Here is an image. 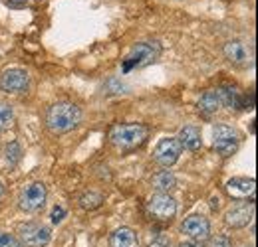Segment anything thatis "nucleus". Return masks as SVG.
Instances as JSON below:
<instances>
[{
	"mask_svg": "<svg viewBox=\"0 0 258 247\" xmlns=\"http://www.w3.org/2000/svg\"><path fill=\"white\" fill-rule=\"evenodd\" d=\"M147 210L149 214L155 217L157 221H171L177 214V202L171 194H153L147 202Z\"/></svg>",
	"mask_w": 258,
	"mask_h": 247,
	"instance_id": "9",
	"label": "nucleus"
},
{
	"mask_svg": "<svg viewBox=\"0 0 258 247\" xmlns=\"http://www.w3.org/2000/svg\"><path fill=\"white\" fill-rule=\"evenodd\" d=\"M223 105H221V101H219V95L215 89H211V91H205L201 95V99H199V113H203L205 117H211V115H215L219 109H221Z\"/></svg>",
	"mask_w": 258,
	"mask_h": 247,
	"instance_id": "18",
	"label": "nucleus"
},
{
	"mask_svg": "<svg viewBox=\"0 0 258 247\" xmlns=\"http://www.w3.org/2000/svg\"><path fill=\"white\" fill-rule=\"evenodd\" d=\"M80 206L84 208V210H97V208H101V204L105 202V198H103V194H99L96 190H90V192H84L82 196H80Z\"/></svg>",
	"mask_w": 258,
	"mask_h": 247,
	"instance_id": "20",
	"label": "nucleus"
},
{
	"mask_svg": "<svg viewBox=\"0 0 258 247\" xmlns=\"http://www.w3.org/2000/svg\"><path fill=\"white\" fill-rule=\"evenodd\" d=\"M0 89L12 95H22L30 89V73L22 67L4 69L0 75Z\"/></svg>",
	"mask_w": 258,
	"mask_h": 247,
	"instance_id": "7",
	"label": "nucleus"
},
{
	"mask_svg": "<svg viewBox=\"0 0 258 247\" xmlns=\"http://www.w3.org/2000/svg\"><path fill=\"white\" fill-rule=\"evenodd\" d=\"M177 139H179L181 147H183V149H187V151H199V149L203 147L201 131H199L197 127H191V125H189V127H183Z\"/></svg>",
	"mask_w": 258,
	"mask_h": 247,
	"instance_id": "16",
	"label": "nucleus"
},
{
	"mask_svg": "<svg viewBox=\"0 0 258 247\" xmlns=\"http://www.w3.org/2000/svg\"><path fill=\"white\" fill-rule=\"evenodd\" d=\"M80 121H82V109L72 101L52 103L46 111V127L56 135L70 133L80 125Z\"/></svg>",
	"mask_w": 258,
	"mask_h": 247,
	"instance_id": "1",
	"label": "nucleus"
},
{
	"mask_svg": "<svg viewBox=\"0 0 258 247\" xmlns=\"http://www.w3.org/2000/svg\"><path fill=\"white\" fill-rule=\"evenodd\" d=\"M209 247H232V241L226 235H217L209 241Z\"/></svg>",
	"mask_w": 258,
	"mask_h": 247,
	"instance_id": "25",
	"label": "nucleus"
},
{
	"mask_svg": "<svg viewBox=\"0 0 258 247\" xmlns=\"http://www.w3.org/2000/svg\"><path fill=\"white\" fill-rule=\"evenodd\" d=\"M179 247H205V243H201V241H195V239H185V241H181Z\"/></svg>",
	"mask_w": 258,
	"mask_h": 247,
	"instance_id": "27",
	"label": "nucleus"
},
{
	"mask_svg": "<svg viewBox=\"0 0 258 247\" xmlns=\"http://www.w3.org/2000/svg\"><path fill=\"white\" fill-rule=\"evenodd\" d=\"M181 153H183V147H181L179 139L177 137H167V139H161L159 145L155 147L153 160L157 164H161L163 168H169V166H173L179 160Z\"/></svg>",
	"mask_w": 258,
	"mask_h": 247,
	"instance_id": "11",
	"label": "nucleus"
},
{
	"mask_svg": "<svg viewBox=\"0 0 258 247\" xmlns=\"http://www.w3.org/2000/svg\"><path fill=\"white\" fill-rule=\"evenodd\" d=\"M12 123H14V109H12V105L0 101V133L10 129Z\"/></svg>",
	"mask_w": 258,
	"mask_h": 247,
	"instance_id": "21",
	"label": "nucleus"
},
{
	"mask_svg": "<svg viewBox=\"0 0 258 247\" xmlns=\"http://www.w3.org/2000/svg\"><path fill=\"white\" fill-rule=\"evenodd\" d=\"M254 217V202L250 204H240V206H232L228 208L225 214V223L232 229H240L246 227Z\"/></svg>",
	"mask_w": 258,
	"mask_h": 247,
	"instance_id": "13",
	"label": "nucleus"
},
{
	"mask_svg": "<svg viewBox=\"0 0 258 247\" xmlns=\"http://www.w3.org/2000/svg\"><path fill=\"white\" fill-rule=\"evenodd\" d=\"M66 214H68V210H66L64 206H54V210H52V223H62L64 221Z\"/></svg>",
	"mask_w": 258,
	"mask_h": 247,
	"instance_id": "24",
	"label": "nucleus"
},
{
	"mask_svg": "<svg viewBox=\"0 0 258 247\" xmlns=\"http://www.w3.org/2000/svg\"><path fill=\"white\" fill-rule=\"evenodd\" d=\"M226 194L232 198V200H254V192H256V182L254 178H230L225 186Z\"/></svg>",
	"mask_w": 258,
	"mask_h": 247,
	"instance_id": "14",
	"label": "nucleus"
},
{
	"mask_svg": "<svg viewBox=\"0 0 258 247\" xmlns=\"http://www.w3.org/2000/svg\"><path fill=\"white\" fill-rule=\"evenodd\" d=\"M107 89H109V93H127V85L121 83L119 79H109L107 81Z\"/></svg>",
	"mask_w": 258,
	"mask_h": 247,
	"instance_id": "23",
	"label": "nucleus"
},
{
	"mask_svg": "<svg viewBox=\"0 0 258 247\" xmlns=\"http://www.w3.org/2000/svg\"><path fill=\"white\" fill-rule=\"evenodd\" d=\"M215 91L219 95L221 105H225L228 109L240 111V109H252L254 105V93H250V99H248V95H244L236 85H221Z\"/></svg>",
	"mask_w": 258,
	"mask_h": 247,
	"instance_id": "8",
	"label": "nucleus"
},
{
	"mask_svg": "<svg viewBox=\"0 0 258 247\" xmlns=\"http://www.w3.org/2000/svg\"><path fill=\"white\" fill-rule=\"evenodd\" d=\"M219 202H221V200H219V196H215V198H211V208H213V212H217V210H219V206H221Z\"/></svg>",
	"mask_w": 258,
	"mask_h": 247,
	"instance_id": "28",
	"label": "nucleus"
},
{
	"mask_svg": "<svg viewBox=\"0 0 258 247\" xmlns=\"http://www.w3.org/2000/svg\"><path fill=\"white\" fill-rule=\"evenodd\" d=\"M109 247H139V237L131 227H117L109 235Z\"/></svg>",
	"mask_w": 258,
	"mask_h": 247,
	"instance_id": "15",
	"label": "nucleus"
},
{
	"mask_svg": "<svg viewBox=\"0 0 258 247\" xmlns=\"http://www.w3.org/2000/svg\"><path fill=\"white\" fill-rule=\"evenodd\" d=\"M4 192H6V188H4V184L0 182V202H2V198H4Z\"/></svg>",
	"mask_w": 258,
	"mask_h": 247,
	"instance_id": "30",
	"label": "nucleus"
},
{
	"mask_svg": "<svg viewBox=\"0 0 258 247\" xmlns=\"http://www.w3.org/2000/svg\"><path fill=\"white\" fill-rule=\"evenodd\" d=\"M161 56V44L159 42H139L135 44L129 54L123 58L121 62V71L129 73L133 69H139V67H145L149 63L157 62Z\"/></svg>",
	"mask_w": 258,
	"mask_h": 247,
	"instance_id": "3",
	"label": "nucleus"
},
{
	"mask_svg": "<svg viewBox=\"0 0 258 247\" xmlns=\"http://www.w3.org/2000/svg\"><path fill=\"white\" fill-rule=\"evenodd\" d=\"M181 231L187 235V239L205 243L207 239H211V221L201 214H191L181 223Z\"/></svg>",
	"mask_w": 258,
	"mask_h": 247,
	"instance_id": "12",
	"label": "nucleus"
},
{
	"mask_svg": "<svg viewBox=\"0 0 258 247\" xmlns=\"http://www.w3.org/2000/svg\"><path fill=\"white\" fill-rule=\"evenodd\" d=\"M0 247H24L20 243V239L12 233H6V231H0Z\"/></svg>",
	"mask_w": 258,
	"mask_h": 247,
	"instance_id": "22",
	"label": "nucleus"
},
{
	"mask_svg": "<svg viewBox=\"0 0 258 247\" xmlns=\"http://www.w3.org/2000/svg\"><path fill=\"white\" fill-rule=\"evenodd\" d=\"M149 137V129L141 123H123L111 127L109 143L119 151H135L145 145Z\"/></svg>",
	"mask_w": 258,
	"mask_h": 247,
	"instance_id": "2",
	"label": "nucleus"
},
{
	"mask_svg": "<svg viewBox=\"0 0 258 247\" xmlns=\"http://www.w3.org/2000/svg\"><path fill=\"white\" fill-rule=\"evenodd\" d=\"M46 198H48V190L42 182L26 184L18 194V208L28 214L40 212L46 206Z\"/></svg>",
	"mask_w": 258,
	"mask_h": 247,
	"instance_id": "4",
	"label": "nucleus"
},
{
	"mask_svg": "<svg viewBox=\"0 0 258 247\" xmlns=\"http://www.w3.org/2000/svg\"><path fill=\"white\" fill-rule=\"evenodd\" d=\"M6 2H10L12 6H24L26 4V0H6Z\"/></svg>",
	"mask_w": 258,
	"mask_h": 247,
	"instance_id": "29",
	"label": "nucleus"
},
{
	"mask_svg": "<svg viewBox=\"0 0 258 247\" xmlns=\"http://www.w3.org/2000/svg\"><path fill=\"white\" fill-rule=\"evenodd\" d=\"M2 160H4V168H6V170H12V168H16V166H18V162L22 160V147H20L16 141L8 143V145L4 147Z\"/></svg>",
	"mask_w": 258,
	"mask_h": 247,
	"instance_id": "19",
	"label": "nucleus"
},
{
	"mask_svg": "<svg viewBox=\"0 0 258 247\" xmlns=\"http://www.w3.org/2000/svg\"><path fill=\"white\" fill-rule=\"evenodd\" d=\"M223 54L228 62L232 65H238V67H248L254 63V52L252 48L246 44V42H240V40H230L223 46Z\"/></svg>",
	"mask_w": 258,
	"mask_h": 247,
	"instance_id": "10",
	"label": "nucleus"
},
{
	"mask_svg": "<svg viewBox=\"0 0 258 247\" xmlns=\"http://www.w3.org/2000/svg\"><path fill=\"white\" fill-rule=\"evenodd\" d=\"M151 186L161 194H169V192H173L177 188V178H175V174L171 170H161V172L153 174Z\"/></svg>",
	"mask_w": 258,
	"mask_h": 247,
	"instance_id": "17",
	"label": "nucleus"
},
{
	"mask_svg": "<svg viewBox=\"0 0 258 247\" xmlns=\"http://www.w3.org/2000/svg\"><path fill=\"white\" fill-rule=\"evenodd\" d=\"M240 135L228 125H217L213 131V147L221 156H232L238 151Z\"/></svg>",
	"mask_w": 258,
	"mask_h": 247,
	"instance_id": "5",
	"label": "nucleus"
},
{
	"mask_svg": "<svg viewBox=\"0 0 258 247\" xmlns=\"http://www.w3.org/2000/svg\"><path fill=\"white\" fill-rule=\"evenodd\" d=\"M20 243L24 247H46L52 239V233H50V227L40 223V221H28V223H22L20 229Z\"/></svg>",
	"mask_w": 258,
	"mask_h": 247,
	"instance_id": "6",
	"label": "nucleus"
},
{
	"mask_svg": "<svg viewBox=\"0 0 258 247\" xmlns=\"http://www.w3.org/2000/svg\"><path fill=\"white\" fill-rule=\"evenodd\" d=\"M171 245V239L167 237V235H157L151 243H149V247H169Z\"/></svg>",
	"mask_w": 258,
	"mask_h": 247,
	"instance_id": "26",
	"label": "nucleus"
}]
</instances>
